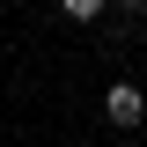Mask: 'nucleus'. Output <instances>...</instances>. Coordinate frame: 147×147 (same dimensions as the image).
Here are the masks:
<instances>
[{"instance_id": "obj_3", "label": "nucleus", "mask_w": 147, "mask_h": 147, "mask_svg": "<svg viewBox=\"0 0 147 147\" xmlns=\"http://www.w3.org/2000/svg\"><path fill=\"white\" fill-rule=\"evenodd\" d=\"M118 7H125V15H147V0H118Z\"/></svg>"}, {"instance_id": "obj_2", "label": "nucleus", "mask_w": 147, "mask_h": 147, "mask_svg": "<svg viewBox=\"0 0 147 147\" xmlns=\"http://www.w3.org/2000/svg\"><path fill=\"white\" fill-rule=\"evenodd\" d=\"M59 7H66L74 22H96V15H103V0H59Z\"/></svg>"}, {"instance_id": "obj_1", "label": "nucleus", "mask_w": 147, "mask_h": 147, "mask_svg": "<svg viewBox=\"0 0 147 147\" xmlns=\"http://www.w3.org/2000/svg\"><path fill=\"white\" fill-rule=\"evenodd\" d=\"M103 118H110L118 132H132V125L147 118V96L132 88V81H110V88H103Z\"/></svg>"}]
</instances>
